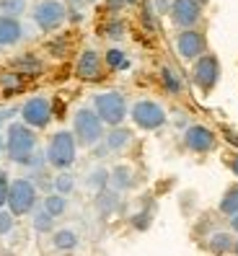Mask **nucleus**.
<instances>
[{
	"label": "nucleus",
	"mask_w": 238,
	"mask_h": 256,
	"mask_svg": "<svg viewBox=\"0 0 238 256\" xmlns=\"http://www.w3.org/2000/svg\"><path fill=\"white\" fill-rule=\"evenodd\" d=\"M34 150H36V132L24 122H13L8 127V134H6L8 158L18 166H26V160L34 156Z\"/></svg>",
	"instance_id": "obj_1"
},
{
	"label": "nucleus",
	"mask_w": 238,
	"mask_h": 256,
	"mask_svg": "<svg viewBox=\"0 0 238 256\" xmlns=\"http://www.w3.org/2000/svg\"><path fill=\"white\" fill-rule=\"evenodd\" d=\"M47 163L57 171H68L72 168V163L78 158V142H76V134L68 132V130H60L50 138V145H47Z\"/></svg>",
	"instance_id": "obj_2"
},
{
	"label": "nucleus",
	"mask_w": 238,
	"mask_h": 256,
	"mask_svg": "<svg viewBox=\"0 0 238 256\" xmlns=\"http://www.w3.org/2000/svg\"><path fill=\"white\" fill-rule=\"evenodd\" d=\"M94 112L106 127H122L124 116H130V106L122 91H104L94 96Z\"/></svg>",
	"instance_id": "obj_3"
},
{
	"label": "nucleus",
	"mask_w": 238,
	"mask_h": 256,
	"mask_svg": "<svg viewBox=\"0 0 238 256\" xmlns=\"http://www.w3.org/2000/svg\"><path fill=\"white\" fill-rule=\"evenodd\" d=\"M72 134H76V142L83 148H96L104 140V122L98 119V114L94 109H78L76 116H72Z\"/></svg>",
	"instance_id": "obj_4"
},
{
	"label": "nucleus",
	"mask_w": 238,
	"mask_h": 256,
	"mask_svg": "<svg viewBox=\"0 0 238 256\" xmlns=\"http://www.w3.org/2000/svg\"><path fill=\"white\" fill-rule=\"evenodd\" d=\"M36 200H39V189L32 178H16V182H10V192H8L6 204H8L13 218H24L28 212H34Z\"/></svg>",
	"instance_id": "obj_5"
},
{
	"label": "nucleus",
	"mask_w": 238,
	"mask_h": 256,
	"mask_svg": "<svg viewBox=\"0 0 238 256\" xmlns=\"http://www.w3.org/2000/svg\"><path fill=\"white\" fill-rule=\"evenodd\" d=\"M130 116H132V122H135L140 130H145V132L160 130L163 124H166V119H168L166 109H163L158 101H150V98H142L138 104H132Z\"/></svg>",
	"instance_id": "obj_6"
},
{
	"label": "nucleus",
	"mask_w": 238,
	"mask_h": 256,
	"mask_svg": "<svg viewBox=\"0 0 238 256\" xmlns=\"http://www.w3.org/2000/svg\"><path fill=\"white\" fill-rule=\"evenodd\" d=\"M192 80L200 88L202 94H210L212 88L220 83V60L207 52L200 60H194V68H192Z\"/></svg>",
	"instance_id": "obj_7"
},
{
	"label": "nucleus",
	"mask_w": 238,
	"mask_h": 256,
	"mask_svg": "<svg viewBox=\"0 0 238 256\" xmlns=\"http://www.w3.org/2000/svg\"><path fill=\"white\" fill-rule=\"evenodd\" d=\"M52 101L47 96H32L28 101H24V106H21V122L28 124L32 130H44V127H50L52 122Z\"/></svg>",
	"instance_id": "obj_8"
},
{
	"label": "nucleus",
	"mask_w": 238,
	"mask_h": 256,
	"mask_svg": "<svg viewBox=\"0 0 238 256\" xmlns=\"http://www.w3.org/2000/svg\"><path fill=\"white\" fill-rule=\"evenodd\" d=\"M68 18V8L62 0H39L34 8V21L42 32H54L65 24Z\"/></svg>",
	"instance_id": "obj_9"
},
{
	"label": "nucleus",
	"mask_w": 238,
	"mask_h": 256,
	"mask_svg": "<svg viewBox=\"0 0 238 256\" xmlns=\"http://www.w3.org/2000/svg\"><path fill=\"white\" fill-rule=\"evenodd\" d=\"M184 148L194 156L212 153V150L218 148V134L207 124H189L184 130Z\"/></svg>",
	"instance_id": "obj_10"
},
{
	"label": "nucleus",
	"mask_w": 238,
	"mask_h": 256,
	"mask_svg": "<svg viewBox=\"0 0 238 256\" xmlns=\"http://www.w3.org/2000/svg\"><path fill=\"white\" fill-rule=\"evenodd\" d=\"M176 52L182 60H200L202 54H207V39L197 28H186V32H178L176 36Z\"/></svg>",
	"instance_id": "obj_11"
},
{
	"label": "nucleus",
	"mask_w": 238,
	"mask_h": 256,
	"mask_svg": "<svg viewBox=\"0 0 238 256\" xmlns=\"http://www.w3.org/2000/svg\"><path fill=\"white\" fill-rule=\"evenodd\" d=\"M171 21L178 28H194L202 21V6L197 0H171Z\"/></svg>",
	"instance_id": "obj_12"
},
{
	"label": "nucleus",
	"mask_w": 238,
	"mask_h": 256,
	"mask_svg": "<svg viewBox=\"0 0 238 256\" xmlns=\"http://www.w3.org/2000/svg\"><path fill=\"white\" fill-rule=\"evenodd\" d=\"M76 75L80 80H98L104 75V62H101V54L96 50H83L78 62H76Z\"/></svg>",
	"instance_id": "obj_13"
},
{
	"label": "nucleus",
	"mask_w": 238,
	"mask_h": 256,
	"mask_svg": "<svg viewBox=\"0 0 238 256\" xmlns=\"http://www.w3.org/2000/svg\"><path fill=\"white\" fill-rule=\"evenodd\" d=\"M24 36V26L18 18L10 16H0V47H10V44H18Z\"/></svg>",
	"instance_id": "obj_14"
},
{
	"label": "nucleus",
	"mask_w": 238,
	"mask_h": 256,
	"mask_svg": "<svg viewBox=\"0 0 238 256\" xmlns=\"http://www.w3.org/2000/svg\"><path fill=\"white\" fill-rule=\"evenodd\" d=\"M233 246H236V238L228 230H215L212 236H207V251H210L212 256L233 254Z\"/></svg>",
	"instance_id": "obj_15"
},
{
	"label": "nucleus",
	"mask_w": 238,
	"mask_h": 256,
	"mask_svg": "<svg viewBox=\"0 0 238 256\" xmlns=\"http://www.w3.org/2000/svg\"><path fill=\"white\" fill-rule=\"evenodd\" d=\"M132 142V130L127 127H112V132L104 134V145H106L109 153H119Z\"/></svg>",
	"instance_id": "obj_16"
},
{
	"label": "nucleus",
	"mask_w": 238,
	"mask_h": 256,
	"mask_svg": "<svg viewBox=\"0 0 238 256\" xmlns=\"http://www.w3.org/2000/svg\"><path fill=\"white\" fill-rule=\"evenodd\" d=\"M109 184L114 186V192H127L135 186V171L130 166H116L114 171H109Z\"/></svg>",
	"instance_id": "obj_17"
},
{
	"label": "nucleus",
	"mask_w": 238,
	"mask_h": 256,
	"mask_svg": "<svg viewBox=\"0 0 238 256\" xmlns=\"http://www.w3.org/2000/svg\"><path fill=\"white\" fill-rule=\"evenodd\" d=\"M78 244H80L78 233H76V230H70V228H62V230H54V233H52V246H54L57 251H62V254L76 251Z\"/></svg>",
	"instance_id": "obj_18"
},
{
	"label": "nucleus",
	"mask_w": 238,
	"mask_h": 256,
	"mask_svg": "<svg viewBox=\"0 0 238 256\" xmlns=\"http://www.w3.org/2000/svg\"><path fill=\"white\" fill-rule=\"evenodd\" d=\"M218 210H220V212L226 215V218L238 215V184H230V186L226 189V194H222V200H220Z\"/></svg>",
	"instance_id": "obj_19"
},
{
	"label": "nucleus",
	"mask_w": 238,
	"mask_h": 256,
	"mask_svg": "<svg viewBox=\"0 0 238 256\" xmlns=\"http://www.w3.org/2000/svg\"><path fill=\"white\" fill-rule=\"evenodd\" d=\"M160 83H163V88H166V94H171V96H178L184 91L182 75H178L174 68H163L160 70Z\"/></svg>",
	"instance_id": "obj_20"
},
{
	"label": "nucleus",
	"mask_w": 238,
	"mask_h": 256,
	"mask_svg": "<svg viewBox=\"0 0 238 256\" xmlns=\"http://www.w3.org/2000/svg\"><path fill=\"white\" fill-rule=\"evenodd\" d=\"M42 207L47 210L52 218H62L65 210H68V197H62V194H47Z\"/></svg>",
	"instance_id": "obj_21"
},
{
	"label": "nucleus",
	"mask_w": 238,
	"mask_h": 256,
	"mask_svg": "<svg viewBox=\"0 0 238 256\" xmlns=\"http://www.w3.org/2000/svg\"><path fill=\"white\" fill-rule=\"evenodd\" d=\"M54 194H62V197H70L72 192H76V176H72L70 171H60L54 176Z\"/></svg>",
	"instance_id": "obj_22"
},
{
	"label": "nucleus",
	"mask_w": 238,
	"mask_h": 256,
	"mask_svg": "<svg viewBox=\"0 0 238 256\" xmlns=\"http://www.w3.org/2000/svg\"><path fill=\"white\" fill-rule=\"evenodd\" d=\"M96 204H98V210H101V215H112L114 210H116V204H119V192H109V189L98 192Z\"/></svg>",
	"instance_id": "obj_23"
},
{
	"label": "nucleus",
	"mask_w": 238,
	"mask_h": 256,
	"mask_svg": "<svg viewBox=\"0 0 238 256\" xmlns=\"http://www.w3.org/2000/svg\"><path fill=\"white\" fill-rule=\"evenodd\" d=\"M86 184L91 186L96 194H98V192H104V189L109 186V171H106V168H94L91 174H88Z\"/></svg>",
	"instance_id": "obj_24"
},
{
	"label": "nucleus",
	"mask_w": 238,
	"mask_h": 256,
	"mask_svg": "<svg viewBox=\"0 0 238 256\" xmlns=\"http://www.w3.org/2000/svg\"><path fill=\"white\" fill-rule=\"evenodd\" d=\"M104 62H106V68H109V70H124V68L130 65V60H127V54H124L122 50L112 47L106 54H104Z\"/></svg>",
	"instance_id": "obj_25"
},
{
	"label": "nucleus",
	"mask_w": 238,
	"mask_h": 256,
	"mask_svg": "<svg viewBox=\"0 0 238 256\" xmlns=\"http://www.w3.org/2000/svg\"><path fill=\"white\" fill-rule=\"evenodd\" d=\"M26 13V0H0V16L18 18Z\"/></svg>",
	"instance_id": "obj_26"
},
{
	"label": "nucleus",
	"mask_w": 238,
	"mask_h": 256,
	"mask_svg": "<svg viewBox=\"0 0 238 256\" xmlns=\"http://www.w3.org/2000/svg\"><path fill=\"white\" fill-rule=\"evenodd\" d=\"M52 228H54V218L44 207L36 210V212H34V230L36 233H52Z\"/></svg>",
	"instance_id": "obj_27"
},
{
	"label": "nucleus",
	"mask_w": 238,
	"mask_h": 256,
	"mask_svg": "<svg viewBox=\"0 0 238 256\" xmlns=\"http://www.w3.org/2000/svg\"><path fill=\"white\" fill-rule=\"evenodd\" d=\"M0 83H3V91H6V96H13V94H16L18 88L24 86L18 72H8V75H3V78H0Z\"/></svg>",
	"instance_id": "obj_28"
},
{
	"label": "nucleus",
	"mask_w": 238,
	"mask_h": 256,
	"mask_svg": "<svg viewBox=\"0 0 238 256\" xmlns=\"http://www.w3.org/2000/svg\"><path fill=\"white\" fill-rule=\"evenodd\" d=\"M16 65L21 68L18 75H39L42 72V62H39V60H34V57H21Z\"/></svg>",
	"instance_id": "obj_29"
},
{
	"label": "nucleus",
	"mask_w": 238,
	"mask_h": 256,
	"mask_svg": "<svg viewBox=\"0 0 238 256\" xmlns=\"http://www.w3.org/2000/svg\"><path fill=\"white\" fill-rule=\"evenodd\" d=\"M150 210H142V212H138V215H132V228H135V230H148V228H150Z\"/></svg>",
	"instance_id": "obj_30"
},
{
	"label": "nucleus",
	"mask_w": 238,
	"mask_h": 256,
	"mask_svg": "<svg viewBox=\"0 0 238 256\" xmlns=\"http://www.w3.org/2000/svg\"><path fill=\"white\" fill-rule=\"evenodd\" d=\"M16 225V218L10 215V210H0V236H8Z\"/></svg>",
	"instance_id": "obj_31"
},
{
	"label": "nucleus",
	"mask_w": 238,
	"mask_h": 256,
	"mask_svg": "<svg viewBox=\"0 0 238 256\" xmlns=\"http://www.w3.org/2000/svg\"><path fill=\"white\" fill-rule=\"evenodd\" d=\"M8 192H10V178H8V171H0V210L6 207L8 202Z\"/></svg>",
	"instance_id": "obj_32"
},
{
	"label": "nucleus",
	"mask_w": 238,
	"mask_h": 256,
	"mask_svg": "<svg viewBox=\"0 0 238 256\" xmlns=\"http://www.w3.org/2000/svg\"><path fill=\"white\" fill-rule=\"evenodd\" d=\"M124 32H127L124 21H112V24L106 26V36H109V39H122Z\"/></svg>",
	"instance_id": "obj_33"
},
{
	"label": "nucleus",
	"mask_w": 238,
	"mask_h": 256,
	"mask_svg": "<svg viewBox=\"0 0 238 256\" xmlns=\"http://www.w3.org/2000/svg\"><path fill=\"white\" fill-rule=\"evenodd\" d=\"M138 0H106V6H109V10H122V8H127V6H135Z\"/></svg>",
	"instance_id": "obj_34"
},
{
	"label": "nucleus",
	"mask_w": 238,
	"mask_h": 256,
	"mask_svg": "<svg viewBox=\"0 0 238 256\" xmlns=\"http://www.w3.org/2000/svg\"><path fill=\"white\" fill-rule=\"evenodd\" d=\"M156 13H171V0H156Z\"/></svg>",
	"instance_id": "obj_35"
},
{
	"label": "nucleus",
	"mask_w": 238,
	"mask_h": 256,
	"mask_svg": "<svg viewBox=\"0 0 238 256\" xmlns=\"http://www.w3.org/2000/svg\"><path fill=\"white\" fill-rule=\"evenodd\" d=\"M228 168H230V171H233V176L238 178V153H236V156L228 160Z\"/></svg>",
	"instance_id": "obj_36"
},
{
	"label": "nucleus",
	"mask_w": 238,
	"mask_h": 256,
	"mask_svg": "<svg viewBox=\"0 0 238 256\" xmlns=\"http://www.w3.org/2000/svg\"><path fill=\"white\" fill-rule=\"evenodd\" d=\"M13 114H16V109H0V122H6V119H10Z\"/></svg>",
	"instance_id": "obj_37"
},
{
	"label": "nucleus",
	"mask_w": 238,
	"mask_h": 256,
	"mask_svg": "<svg viewBox=\"0 0 238 256\" xmlns=\"http://www.w3.org/2000/svg\"><path fill=\"white\" fill-rule=\"evenodd\" d=\"M226 140H228L233 148H238V132H228V134H226Z\"/></svg>",
	"instance_id": "obj_38"
},
{
	"label": "nucleus",
	"mask_w": 238,
	"mask_h": 256,
	"mask_svg": "<svg viewBox=\"0 0 238 256\" xmlns=\"http://www.w3.org/2000/svg\"><path fill=\"white\" fill-rule=\"evenodd\" d=\"M230 230H233V233H238V215H233V218H230Z\"/></svg>",
	"instance_id": "obj_39"
},
{
	"label": "nucleus",
	"mask_w": 238,
	"mask_h": 256,
	"mask_svg": "<svg viewBox=\"0 0 238 256\" xmlns=\"http://www.w3.org/2000/svg\"><path fill=\"white\" fill-rule=\"evenodd\" d=\"M3 150H6V140H3V134H0V156H3Z\"/></svg>",
	"instance_id": "obj_40"
},
{
	"label": "nucleus",
	"mask_w": 238,
	"mask_h": 256,
	"mask_svg": "<svg viewBox=\"0 0 238 256\" xmlns=\"http://www.w3.org/2000/svg\"><path fill=\"white\" fill-rule=\"evenodd\" d=\"M233 254L238 256V238H236V246H233Z\"/></svg>",
	"instance_id": "obj_41"
},
{
	"label": "nucleus",
	"mask_w": 238,
	"mask_h": 256,
	"mask_svg": "<svg viewBox=\"0 0 238 256\" xmlns=\"http://www.w3.org/2000/svg\"><path fill=\"white\" fill-rule=\"evenodd\" d=\"M80 3H96V0H80Z\"/></svg>",
	"instance_id": "obj_42"
},
{
	"label": "nucleus",
	"mask_w": 238,
	"mask_h": 256,
	"mask_svg": "<svg viewBox=\"0 0 238 256\" xmlns=\"http://www.w3.org/2000/svg\"><path fill=\"white\" fill-rule=\"evenodd\" d=\"M197 3H200V6H202V3H207V0H197Z\"/></svg>",
	"instance_id": "obj_43"
}]
</instances>
